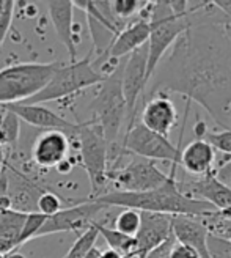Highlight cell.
Listing matches in <instances>:
<instances>
[{
	"instance_id": "5bb4252c",
	"label": "cell",
	"mask_w": 231,
	"mask_h": 258,
	"mask_svg": "<svg viewBox=\"0 0 231 258\" xmlns=\"http://www.w3.org/2000/svg\"><path fill=\"white\" fill-rule=\"evenodd\" d=\"M140 123L149 131L169 139L173 127L178 124V110L175 102L167 95H156L145 102Z\"/></svg>"
},
{
	"instance_id": "e575fe53",
	"label": "cell",
	"mask_w": 231,
	"mask_h": 258,
	"mask_svg": "<svg viewBox=\"0 0 231 258\" xmlns=\"http://www.w3.org/2000/svg\"><path fill=\"white\" fill-rule=\"evenodd\" d=\"M4 256H5V258H25L22 253H19V252H16V250H11V252L5 253Z\"/></svg>"
},
{
	"instance_id": "9a60e30c",
	"label": "cell",
	"mask_w": 231,
	"mask_h": 258,
	"mask_svg": "<svg viewBox=\"0 0 231 258\" xmlns=\"http://www.w3.org/2000/svg\"><path fill=\"white\" fill-rule=\"evenodd\" d=\"M69 154V139L68 134L61 131H44L36 137L32 158L36 165L43 169L58 167L63 161L68 159Z\"/></svg>"
},
{
	"instance_id": "8d00e7d4",
	"label": "cell",
	"mask_w": 231,
	"mask_h": 258,
	"mask_svg": "<svg viewBox=\"0 0 231 258\" xmlns=\"http://www.w3.org/2000/svg\"><path fill=\"white\" fill-rule=\"evenodd\" d=\"M0 258H5V256H4V255H0Z\"/></svg>"
},
{
	"instance_id": "277c9868",
	"label": "cell",
	"mask_w": 231,
	"mask_h": 258,
	"mask_svg": "<svg viewBox=\"0 0 231 258\" xmlns=\"http://www.w3.org/2000/svg\"><path fill=\"white\" fill-rule=\"evenodd\" d=\"M106 79L107 77H104L93 68L92 50H90L82 60H77L68 64L60 63V67L57 68V71L50 77V81L41 92L25 102H19V104H44V102L49 101L63 99L79 93L85 88L101 85Z\"/></svg>"
},
{
	"instance_id": "d6a6232c",
	"label": "cell",
	"mask_w": 231,
	"mask_h": 258,
	"mask_svg": "<svg viewBox=\"0 0 231 258\" xmlns=\"http://www.w3.org/2000/svg\"><path fill=\"white\" fill-rule=\"evenodd\" d=\"M101 258H126L124 255L118 253V252H115L112 249H107V250H102L101 252Z\"/></svg>"
},
{
	"instance_id": "cb8c5ba5",
	"label": "cell",
	"mask_w": 231,
	"mask_h": 258,
	"mask_svg": "<svg viewBox=\"0 0 231 258\" xmlns=\"http://www.w3.org/2000/svg\"><path fill=\"white\" fill-rule=\"evenodd\" d=\"M98 236H99L98 230L92 224L79 238L75 239V242L71 246V249H69V252L66 253L65 258H85V255L95 247Z\"/></svg>"
},
{
	"instance_id": "8992f818",
	"label": "cell",
	"mask_w": 231,
	"mask_h": 258,
	"mask_svg": "<svg viewBox=\"0 0 231 258\" xmlns=\"http://www.w3.org/2000/svg\"><path fill=\"white\" fill-rule=\"evenodd\" d=\"M187 113L189 112H184V121L181 124V133H179V140L176 145H173L167 137H162L156 133L149 131L148 127H145L142 123L135 120V123L124 134L121 150L127 154H132V156L149 159L154 162L156 161L172 162L173 169H178L179 159H181V151H183V136L187 121Z\"/></svg>"
},
{
	"instance_id": "d6986e66",
	"label": "cell",
	"mask_w": 231,
	"mask_h": 258,
	"mask_svg": "<svg viewBox=\"0 0 231 258\" xmlns=\"http://www.w3.org/2000/svg\"><path fill=\"white\" fill-rule=\"evenodd\" d=\"M214 164H215V151L208 142L203 139L192 140L181 151L179 165H181L187 173L194 175L197 178L211 173L214 170Z\"/></svg>"
},
{
	"instance_id": "8fae6325",
	"label": "cell",
	"mask_w": 231,
	"mask_h": 258,
	"mask_svg": "<svg viewBox=\"0 0 231 258\" xmlns=\"http://www.w3.org/2000/svg\"><path fill=\"white\" fill-rule=\"evenodd\" d=\"M172 235V216L158 213H140V228L134 236L135 252L132 258H145Z\"/></svg>"
},
{
	"instance_id": "3957f363",
	"label": "cell",
	"mask_w": 231,
	"mask_h": 258,
	"mask_svg": "<svg viewBox=\"0 0 231 258\" xmlns=\"http://www.w3.org/2000/svg\"><path fill=\"white\" fill-rule=\"evenodd\" d=\"M58 61L18 63L0 70V106L19 104L33 98L47 85Z\"/></svg>"
},
{
	"instance_id": "d4e9b609",
	"label": "cell",
	"mask_w": 231,
	"mask_h": 258,
	"mask_svg": "<svg viewBox=\"0 0 231 258\" xmlns=\"http://www.w3.org/2000/svg\"><path fill=\"white\" fill-rule=\"evenodd\" d=\"M113 228L126 236H135L140 228V213L135 210H124L121 211L113 222Z\"/></svg>"
},
{
	"instance_id": "f546056e",
	"label": "cell",
	"mask_w": 231,
	"mask_h": 258,
	"mask_svg": "<svg viewBox=\"0 0 231 258\" xmlns=\"http://www.w3.org/2000/svg\"><path fill=\"white\" fill-rule=\"evenodd\" d=\"M208 252H209V258H231V241L209 235Z\"/></svg>"
},
{
	"instance_id": "4fadbf2b",
	"label": "cell",
	"mask_w": 231,
	"mask_h": 258,
	"mask_svg": "<svg viewBox=\"0 0 231 258\" xmlns=\"http://www.w3.org/2000/svg\"><path fill=\"white\" fill-rule=\"evenodd\" d=\"M178 189L190 199L209 203L217 211L231 208V189L215 178L214 170L208 175L198 176L197 179H190L186 183L178 181Z\"/></svg>"
},
{
	"instance_id": "1f68e13d",
	"label": "cell",
	"mask_w": 231,
	"mask_h": 258,
	"mask_svg": "<svg viewBox=\"0 0 231 258\" xmlns=\"http://www.w3.org/2000/svg\"><path fill=\"white\" fill-rule=\"evenodd\" d=\"M173 244H175V238H173V235H172L164 244H161V246H159L158 249H154L152 252H149L145 258H169L170 250H172V247H173Z\"/></svg>"
},
{
	"instance_id": "2e32d148",
	"label": "cell",
	"mask_w": 231,
	"mask_h": 258,
	"mask_svg": "<svg viewBox=\"0 0 231 258\" xmlns=\"http://www.w3.org/2000/svg\"><path fill=\"white\" fill-rule=\"evenodd\" d=\"M148 36H149L148 21L137 16L115 36V40L110 44L106 55L102 58H98V61H106V60L118 61L123 57L131 55L137 49L148 43Z\"/></svg>"
},
{
	"instance_id": "9c48e42d",
	"label": "cell",
	"mask_w": 231,
	"mask_h": 258,
	"mask_svg": "<svg viewBox=\"0 0 231 258\" xmlns=\"http://www.w3.org/2000/svg\"><path fill=\"white\" fill-rule=\"evenodd\" d=\"M146 44L127 55L124 67L121 68V90L126 102V120L127 129L135 123V115L138 110V98L145 93L146 88ZM126 129V131H127Z\"/></svg>"
},
{
	"instance_id": "ffe728a7",
	"label": "cell",
	"mask_w": 231,
	"mask_h": 258,
	"mask_svg": "<svg viewBox=\"0 0 231 258\" xmlns=\"http://www.w3.org/2000/svg\"><path fill=\"white\" fill-rule=\"evenodd\" d=\"M29 211L0 210V255H5L18 247L21 230Z\"/></svg>"
},
{
	"instance_id": "30bf717a",
	"label": "cell",
	"mask_w": 231,
	"mask_h": 258,
	"mask_svg": "<svg viewBox=\"0 0 231 258\" xmlns=\"http://www.w3.org/2000/svg\"><path fill=\"white\" fill-rule=\"evenodd\" d=\"M74 205L65 206L57 214L46 217V222L43 224L41 230L38 231L36 238L61 233V231H79L87 230L92 222L96 221V214L102 210H106L107 206L88 202V200H71Z\"/></svg>"
},
{
	"instance_id": "74e56055",
	"label": "cell",
	"mask_w": 231,
	"mask_h": 258,
	"mask_svg": "<svg viewBox=\"0 0 231 258\" xmlns=\"http://www.w3.org/2000/svg\"><path fill=\"white\" fill-rule=\"evenodd\" d=\"M0 167H2V165H0ZM0 173H2V170H0Z\"/></svg>"
},
{
	"instance_id": "d590c367",
	"label": "cell",
	"mask_w": 231,
	"mask_h": 258,
	"mask_svg": "<svg viewBox=\"0 0 231 258\" xmlns=\"http://www.w3.org/2000/svg\"><path fill=\"white\" fill-rule=\"evenodd\" d=\"M0 165H4V150H2V145H0Z\"/></svg>"
},
{
	"instance_id": "ac0fdd59",
	"label": "cell",
	"mask_w": 231,
	"mask_h": 258,
	"mask_svg": "<svg viewBox=\"0 0 231 258\" xmlns=\"http://www.w3.org/2000/svg\"><path fill=\"white\" fill-rule=\"evenodd\" d=\"M172 233L176 242L194 249L200 258H209L208 252V230L198 217L194 216H172Z\"/></svg>"
},
{
	"instance_id": "7402d4cb",
	"label": "cell",
	"mask_w": 231,
	"mask_h": 258,
	"mask_svg": "<svg viewBox=\"0 0 231 258\" xmlns=\"http://www.w3.org/2000/svg\"><path fill=\"white\" fill-rule=\"evenodd\" d=\"M21 133V120L15 113L5 109L4 117H0V145H10L15 147L18 145Z\"/></svg>"
},
{
	"instance_id": "484cf974",
	"label": "cell",
	"mask_w": 231,
	"mask_h": 258,
	"mask_svg": "<svg viewBox=\"0 0 231 258\" xmlns=\"http://www.w3.org/2000/svg\"><path fill=\"white\" fill-rule=\"evenodd\" d=\"M44 222H46V216L40 214L38 211L27 213V217H25V222H24L22 230H21V236H19V241H18V246H22L24 242H29V241L35 239L36 235H38V231L41 230Z\"/></svg>"
},
{
	"instance_id": "44dd1931",
	"label": "cell",
	"mask_w": 231,
	"mask_h": 258,
	"mask_svg": "<svg viewBox=\"0 0 231 258\" xmlns=\"http://www.w3.org/2000/svg\"><path fill=\"white\" fill-rule=\"evenodd\" d=\"M92 224L98 230V235L104 238L109 249L124 255L126 258H132V255L135 252V239L132 236H126L115 228H109L106 225L99 224L98 221H95Z\"/></svg>"
},
{
	"instance_id": "e0dca14e",
	"label": "cell",
	"mask_w": 231,
	"mask_h": 258,
	"mask_svg": "<svg viewBox=\"0 0 231 258\" xmlns=\"http://www.w3.org/2000/svg\"><path fill=\"white\" fill-rule=\"evenodd\" d=\"M49 18L52 21L55 33L60 43L65 46L69 54V63L77 61V43L74 32V5L71 0H55V2H47Z\"/></svg>"
},
{
	"instance_id": "5b68a950",
	"label": "cell",
	"mask_w": 231,
	"mask_h": 258,
	"mask_svg": "<svg viewBox=\"0 0 231 258\" xmlns=\"http://www.w3.org/2000/svg\"><path fill=\"white\" fill-rule=\"evenodd\" d=\"M90 109L93 115L90 123L96 124L101 129L109 148L117 147V139L126 118V102L121 90V68L110 74L101 84L99 92Z\"/></svg>"
},
{
	"instance_id": "4dcf8cb0",
	"label": "cell",
	"mask_w": 231,
	"mask_h": 258,
	"mask_svg": "<svg viewBox=\"0 0 231 258\" xmlns=\"http://www.w3.org/2000/svg\"><path fill=\"white\" fill-rule=\"evenodd\" d=\"M169 258H200V255L194 249H190L189 246H184V244L175 241Z\"/></svg>"
},
{
	"instance_id": "7a4b0ae2",
	"label": "cell",
	"mask_w": 231,
	"mask_h": 258,
	"mask_svg": "<svg viewBox=\"0 0 231 258\" xmlns=\"http://www.w3.org/2000/svg\"><path fill=\"white\" fill-rule=\"evenodd\" d=\"M176 169L172 167L167 183L158 189L146 192H123V190H106L98 197L85 199L96 202L104 206H120L124 210H135L138 213H158L167 216H194L200 217L214 208L197 199H190L178 189Z\"/></svg>"
},
{
	"instance_id": "52a82bcc",
	"label": "cell",
	"mask_w": 231,
	"mask_h": 258,
	"mask_svg": "<svg viewBox=\"0 0 231 258\" xmlns=\"http://www.w3.org/2000/svg\"><path fill=\"white\" fill-rule=\"evenodd\" d=\"M79 145H81V161L85 169L92 196L90 199L98 197L107 184V170H109V144L102 136V131L90 121L81 123L79 133Z\"/></svg>"
},
{
	"instance_id": "4316f807",
	"label": "cell",
	"mask_w": 231,
	"mask_h": 258,
	"mask_svg": "<svg viewBox=\"0 0 231 258\" xmlns=\"http://www.w3.org/2000/svg\"><path fill=\"white\" fill-rule=\"evenodd\" d=\"M35 203H36L35 205L36 211L40 213V214H43V216H46V217L54 216L60 210H63V200L57 196V194L49 192V190L40 194Z\"/></svg>"
},
{
	"instance_id": "836d02e7",
	"label": "cell",
	"mask_w": 231,
	"mask_h": 258,
	"mask_svg": "<svg viewBox=\"0 0 231 258\" xmlns=\"http://www.w3.org/2000/svg\"><path fill=\"white\" fill-rule=\"evenodd\" d=\"M101 252H102V250H99V249L95 246L92 250H90V252L85 255V258H101Z\"/></svg>"
},
{
	"instance_id": "83f0119b",
	"label": "cell",
	"mask_w": 231,
	"mask_h": 258,
	"mask_svg": "<svg viewBox=\"0 0 231 258\" xmlns=\"http://www.w3.org/2000/svg\"><path fill=\"white\" fill-rule=\"evenodd\" d=\"M214 148V151H220L225 156H231V129H222L217 133H204L201 137Z\"/></svg>"
},
{
	"instance_id": "603a6c76",
	"label": "cell",
	"mask_w": 231,
	"mask_h": 258,
	"mask_svg": "<svg viewBox=\"0 0 231 258\" xmlns=\"http://www.w3.org/2000/svg\"><path fill=\"white\" fill-rule=\"evenodd\" d=\"M145 4L146 2H140V0H113L110 2V8L115 18L123 24H127L134 19V16H138Z\"/></svg>"
},
{
	"instance_id": "6da1fadb",
	"label": "cell",
	"mask_w": 231,
	"mask_h": 258,
	"mask_svg": "<svg viewBox=\"0 0 231 258\" xmlns=\"http://www.w3.org/2000/svg\"><path fill=\"white\" fill-rule=\"evenodd\" d=\"M212 2H197L192 22L159 63L151 95L169 92L197 102L223 129H231V25L220 15L208 18Z\"/></svg>"
},
{
	"instance_id": "f1b7e54d",
	"label": "cell",
	"mask_w": 231,
	"mask_h": 258,
	"mask_svg": "<svg viewBox=\"0 0 231 258\" xmlns=\"http://www.w3.org/2000/svg\"><path fill=\"white\" fill-rule=\"evenodd\" d=\"M16 4L11 0H0V47H2L5 38L10 32L13 16H15Z\"/></svg>"
},
{
	"instance_id": "7c38bea8",
	"label": "cell",
	"mask_w": 231,
	"mask_h": 258,
	"mask_svg": "<svg viewBox=\"0 0 231 258\" xmlns=\"http://www.w3.org/2000/svg\"><path fill=\"white\" fill-rule=\"evenodd\" d=\"M2 107L13 112L19 120L25 121L27 124L35 127H43L46 131H61L65 134L71 133L77 136L81 127V124L66 120L65 117H61V115L52 112L41 104H8Z\"/></svg>"
},
{
	"instance_id": "ba28073f",
	"label": "cell",
	"mask_w": 231,
	"mask_h": 258,
	"mask_svg": "<svg viewBox=\"0 0 231 258\" xmlns=\"http://www.w3.org/2000/svg\"><path fill=\"white\" fill-rule=\"evenodd\" d=\"M132 156V154H131ZM169 179L154 161L134 156L124 165H115L107 170V183H113L115 190L146 192L164 186Z\"/></svg>"
}]
</instances>
